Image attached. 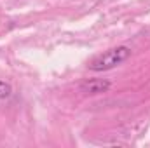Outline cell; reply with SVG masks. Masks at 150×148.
<instances>
[{
    "label": "cell",
    "mask_w": 150,
    "mask_h": 148,
    "mask_svg": "<svg viewBox=\"0 0 150 148\" xmlns=\"http://www.w3.org/2000/svg\"><path fill=\"white\" fill-rule=\"evenodd\" d=\"M131 56V49L126 47V45H119V47H113L105 51L103 54L96 56L91 63H89V70L93 72H107V70H112L115 66L122 65L126 59H129Z\"/></svg>",
    "instance_id": "obj_1"
},
{
    "label": "cell",
    "mask_w": 150,
    "mask_h": 148,
    "mask_svg": "<svg viewBox=\"0 0 150 148\" xmlns=\"http://www.w3.org/2000/svg\"><path fill=\"white\" fill-rule=\"evenodd\" d=\"M110 89V82L105 78H91L80 84V91L86 94H103Z\"/></svg>",
    "instance_id": "obj_2"
},
{
    "label": "cell",
    "mask_w": 150,
    "mask_h": 148,
    "mask_svg": "<svg viewBox=\"0 0 150 148\" xmlns=\"http://www.w3.org/2000/svg\"><path fill=\"white\" fill-rule=\"evenodd\" d=\"M11 92H12V87H11V84H7V82L0 80V99H5V98H9V96H11Z\"/></svg>",
    "instance_id": "obj_3"
}]
</instances>
